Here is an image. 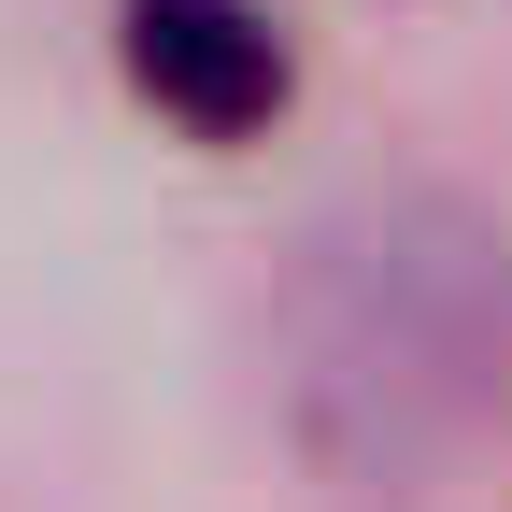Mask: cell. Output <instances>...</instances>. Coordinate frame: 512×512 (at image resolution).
<instances>
[{
	"instance_id": "1",
	"label": "cell",
	"mask_w": 512,
	"mask_h": 512,
	"mask_svg": "<svg viewBox=\"0 0 512 512\" xmlns=\"http://www.w3.org/2000/svg\"><path fill=\"white\" fill-rule=\"evenodd\" d=\"M498 256L484 228L427 214V200H384L356 228L313 242V271L285 299V384H299V427L356 470H413L441 427L470 413V384L498 356Z\"/></svg>"
},
{
	"instance_id": "2",
	"label": "cell",
	"mask_w": 512,
	"mask_h": 512,
	"mask_svg": "<svg viewBox=\"0 0 512 512\" xmlns=\"http://www.w3.org/2000/svg\"><path fill=\"white\" fill-rule=\"evenodd\" d=\"M114 43H128V86L171 128H200V143L271 128L285 86H299V57H285V29L256 0H114Z\"/></svg>"
}]
</instances>
